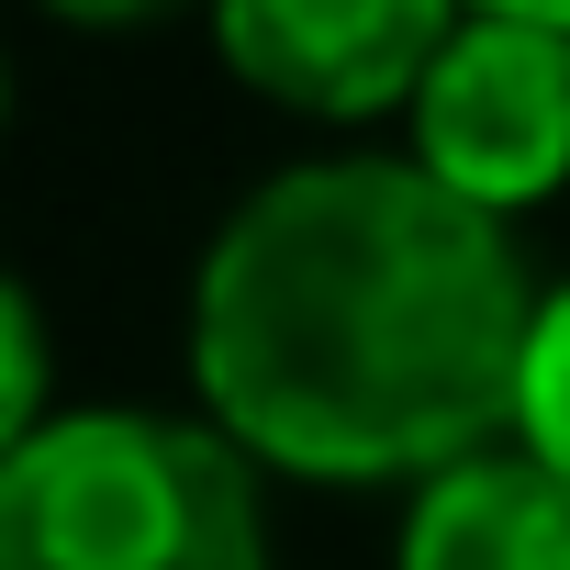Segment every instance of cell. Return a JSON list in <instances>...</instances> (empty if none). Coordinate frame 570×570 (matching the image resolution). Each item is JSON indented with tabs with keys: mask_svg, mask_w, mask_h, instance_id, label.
Returning a JSON list of instances; mask_svg holds the SVG:
<instances>
[{
	"mask_svg": "<svg viewBox=\"0 0 570 570\" xmlns=\"http://www.w3.org/2000/svg\"><path fill=\"white\" fill-rule=\"evenodd\" d=\"M470 12H514V23H548V35H570V0H470Z\"/></svg>",
	"mask_w": 570,
	"mask_h": 570,
	"instance_id": "cell-9",
	"label": "cell"
},
{
	"mask_svg": "<svg viewBox=\"0 0 570 570\" xmlns=\"http://www.w3.org/2000/svg\"><path fill=\"white\" fill-rule=\"evenodd\" d=\"M0 347H12V381H0V448H23L35 425H57L46 414V303L35 292L0 303Z\"/></svg>",
	"mask_w": 570,
	"mask_h": 570,
	"instance_id": "cell-7",
	"label": "cell"
},
{
	"mask_svg": "<svg viewBox=\"0 0 570 570\" xmlns=\"http://www.w3.org/2000/svg\"><path fill=\"white\" fill-rule=\"evenodd\" d=\"M0 570H268L257 459L213 414L79 403L0 448Z\"/></svg>",
	"mask_w": 570,
	"mask_h": 570,
	"instance_id": "cell-2",
	"label": "cell"
},
{
	"mask_svg": "<svg viewBox=\"0 0 570 570\" xmlns=\"http://www.w3.org/2000/svg\"><path fill=\"white\" fill-rule=\"evenodd\" d=\"M392 570H570V481L525 448H481L414 481Z\"/></svg>",
	"mask_w": 570,
	"mask_h": 570,
	"instance_id": "cell-5",
	"label": "cell"
},
{
	"mask_svg": "<svg viewBox=\"0 0 570 570\" xmlns=\"http://www.w3.org/2000/svg\"><path fill=\"white\" fill-rule=\"evenodd\" d=\"M459 23H470V0H213L224 68L303 124L414 112Z\"/></svg>",
	"mask_w": 570,
	"mask_h": 570,
	"instance_id": "cell-4",
	"label": "cell"
},
{
	"mask_svg": "<svg viewBox=\"0 0 570 570\" xmlns=\"http://www.w3.org/2000/svg\"><path fill=\"white\" fill-rule=\"evenodd\" d=\"M403 157L425 179H448L481 213H537L570 190V35L514 23V12H470L448 35V57L425 68L414 112H403Z\"/></svg>",
	"mask_w": 570,
	"mask_h": 570,
	"instance_id": "cell-3",
	"label": "cell"
},
{
	"mask_svg": "<svg viewBox=\"0 0 570 570\" xmlns=\"http://www.w3.org/2000/svg\"><path fill=\"white\" fill-rule=\"evenodd\" d=\"M514 448L570 481V279H548V303H537V347H525V392H514Z\"/></svg>",
	"mask_w": 570,
	"mask_h": 570,
	"instance_id": "cell-6",
	"label": "cell"
},
{
	"mask_svg": "<svg viewBox=\"0 0 570 570\" xmlns=\"http://www.w3.org/2000/svg\"><path fill=\"white\" fill-rule=\"evenodd\" d=\"M57 23H79V35H112V23H157V12H179V0H46Z\"/></svg>",
	"mask_w": 570,
	"mask_h": 570,
	"instance_id": "cell-8",
	"label": "cell"
},
{
	"mask_svg": "<svg viewBox=\"0 0 570 570\" xmlns=\"http://www.w3.org/2000/svg\"><path fill=\"white\" fill-rule=\"evenodd\" d=\"M537 279L503 213L414 157L257 179L190 279L202 414L292 481H436L514 448Z\"/></svg>",
	"mask_w": 570,
	"mask_h": 570,
	"instance_id": "cell-1",
	"label": "cell"
}]
</instances>
